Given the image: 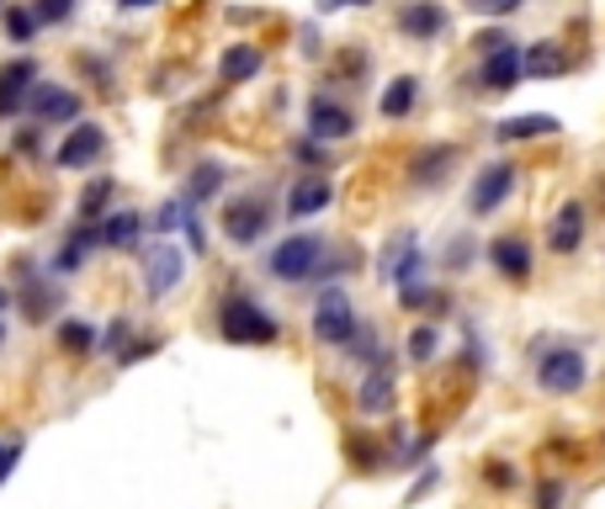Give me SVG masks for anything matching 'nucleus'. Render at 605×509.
Instances as JSON below:
<instances>
[{"label": "nucleus", "instance_id": "7", "mask_svg": "<svg viewBox=\"0 0 605 509\" xmlns=\"http://www.w3.org/2000/svg\"><path fill=\"white\" fill-rule=\"evenodd\" d=\"M356 133V112L335 96H314L308 101V138L314 144H335V138H351Z\"/></svg>", "mask_w": 605, "mask_h": 509}, {"label": "nucleus", "instance_id": "36", "mask_svg": "<svg viewBox=\"0 0 605 509\" xmlns=\"http://www.w3.org/2000/svg\"><path fill=\"white\" fill-rule=\"evenodd\" d=\"M122 340H128V318H118V324L107 329V340H101V346H107V351L118 355V351H122Z\"/></svg>", "mask_w": 605, "mask_h": 509}, {"label": "nucleus", "instance_id": "29", "mask_svg": "<svg viewBox=\"0 0 605 509\" xmlns=\"http://www.w3.org/2000/svg\"><path fill=\"white\" fill-rule=\"evenodd\" d=\"M22 308H27L33 324H38V318H53V314H59V292H53V287H27Z\"/></svg>", "mask_w": 605, "mask_h": 509}, {"label": "nucleus", "instance_id": "5", "mask_svg": "<svg viewBox=\"0 0 605 509\" xmlns=\"http://www.w3.org/2000/svg\"><path fill=\"white\" fill-rule=\"evenodd\" d=\"M181 276H186V255H181V244L160 239V244L144 255V287H149V298H155V303L170 298V292L181 287Z\"/></svg>", "mask_w": 605, "mask_h": 509}, {"label": "nucleus", "instance_id": "1", "mask_svg": "<svg viewBox=\"0 0 605 509\" xmlns=\"http://www.w3.org/2000/svg\"><path fill=\"white\" fill-rule=\"evenodd\" d=\"M218 329H223V340L229 346H277V318L266 314L250 292H229L223 303H218Z\"/></svg>", "mask_w": 605, "mask_h": 509}, {"label": "nucleus", "instance_id": "23", "mask_svg": "<svg viewBox=\"0 0 605 509\" xmlns=\"http://www.w3.org/2000/svg\"><path fill=\"white\" fill-rule=\"evenodd\" d=\"M96 346H101V340H96V324H85V318H64V324H59V351L90 355Z\"/></svg>", "mask_w": 605, "mask_h": 509}, {"label": "nucleus", "instance_id": "24", "mask_svg": "<svg viewBox=\"0 0 605 509\" xmlns=\"http://www.w3.org/2000/svg\"><path fill=\"white\" fill-rule=\"evenodd\" d=\"M218 186H223V165H197L192 170V181H186V207H197V202H207V196H218Z\"/></svg>", "mask_w": 605, "mask_h": 509}, {"label": "nucleus", "instance_id": "12", "mask_svg": "<svg viewBox=\"0 0 605 509\" xmlns=\"http://www.w3.org/2000/svg\"><path fill=\"white\" fill-rule=\"evenodd\" d=\"M479 85L484 90H516L521 85V48L516 43H505V48H494V53H484V70H479Z\"/></svg>", "mask_w": 605, "mask_h": 509}, {"label": "nucleus", "instance_id": "15", "mask_svg": "<svg viewBox=\"0 0 605 509\" xmlns=\"http://www.w3.org/2000/svg\"><path fill=\"white\" fill-rule=\"evenodd\" d=\"M399 33H409V38L431 43L446 33V11L436 5V0H409V5H399Z\"/></svg>", "mask_w": 605, "mask_h": 509}, {"label": "nucleus", "instance_id": "17", "mask_svg": "<svg viewBox=\"0 0 605 509\" xmlns=\"http://www.w3.org/2000/svg\"><path fill=\"white\" fill-rule=\"evenodd\" d=\"M394 398H399V383H394V372H388V361H383V366L366 372V383L356 388V409H362V414H388Z\"/></svg>", "mask_w": 605, "mask_h": 509}, {"label": "nucleus", "instance_id": "18", "mask_svg": "<svg viewBox=\"0 0 605 509\" xmlns=\"http://www.w3.org/2000/svg\"><path fill=\"white\" fill-rule=\"evenodd\" d=\"M261 64H266V53L255 43H229L218 59V75H223V85H244V80L261 75Z\"/></svg>", "mask_w": 605, "mask_h": 509}, {"label": "nucleus", "instance_id": "19", "mask_svg": "<svg viewBox=\"0 0 605 509\" xmlns=\"http://www.w3.org/2000/svg\"><path fill=\"white\" fill-rule=\"evenodd\" d=\"M579 244H584V207L568 202V207H558V218H553V229H547V250H553V255H573Z\"/></svg>", "mask_w": 605, "mask_h": 509}, {"label": "nucleus", "instance_id": "22", "mask_svg": "<svg viewBox=\"0 0 605 509\" xmlns=\"http://www.w3.org/2000/svg\"><path fill=\"white\" fill-rule=\"evenodd\" d=\"M414 96H420V80L414 75H399L388 90H383V118L388 122H399V118H409L414 112Z\"/></svg>", "mask_w": 605, "mask_h": 509}, {"label": "nucleus", "instance_id": "16", "mask_svg": "<svg viewBox=\"0 0 605 509\" xmlns=\"http://www.w3.org/2000/svg\"><path fill=\"white\" fill-rule=\"evenodd\" d=\"M138 234H144V213H133V207H118L96 223V244H107V250H133Z\"/></svg>", "mask_w": 605, "mask_h": 509}, {"label": "nucleus", "instance_id": "34", "mask_svg": "<svg viewBox=\"0 0 605 509\" xmlns=\"http://www.w3.org/2000/svg\"><path fill=\"white\" fill-rule=\"evenodd\" d=\"M473 11H484V16H510V11H521V0H468Z\"/></svg>", "mask_w": 605, "mask_h": 509}, {"label": "nucleus", "instance_id": "10", "mask_svg": "<svg viewBox=\"0 0 605 509\" xmlns=\"http://www.w3.org/2000/svg\"><path fill=\"white\" fill-rule=\"evenodd\" d=\"M27 107H33L38 122H75L81 118V96H75L70 85H53V80H38V85H33Z\"/></svg>", "mask_w": 605, "mask_h": 509}, {"label": "nucleus", "instance_id": "6", "mask_svg": "<svg viewBox=\"0 0 605 509\" xmlns=\"http://www.w3.org/2000/svg\"><path fill=\"white\" fill-rule=\"evenodd\" d=\"M266 229H271L266 196H240V202L223 207V234H229V244H255Z\"/></svg>", "mask_w": 605, "mask_h": 509}, {"label": "nucleus", "instance_id": "9", "mask_svg": "<svg viewBox=\"0 0 605 509\" xmlns=\"http://www.w3.org/2000/svg\"><path fill=\"white\" fill-rule=\"evenodd\" d=\"M510 192H516V165H505V159H499V165H484L479 181H473V192H468V213L484 218V213H494Z\"/></svg>", "mask_w": 605, "mask_h": 509}, {"label": "nucleus", "instance_id": "40", "mask_svg": "<svg viewBox=\"0 0 605 509\" xmlns=\"http://www.w3.org/2000/svg\"><path fill=\"white\" fill-rule=\"evenodd\" d=\"M0 346H5V324H0Z\"/></svg>", "mask_w": 605, "mask_h": 509}, {"label": "nucleus", "instance_id": "33", "mask_svg": "<svg viewBox=\"0 0 605 509\" xmlns=\"http://www.w3.org/2000/svg\"><path fill=\"white\" fill-rule=\"evenodd\" d=\"M536 509H564V477H542L536 483Z\"/></svg>", "mask_w": 605, "mask_h": 509}, {"label": "nucleus", "instance_id": "35", "mask_svg": "<svg viewBox=\"0 0 605 509\" xmlns=\"http://www.w3.org/2000/svg\"><path fill=\"white\" fill-rule=\"evenodd\" d=\"M488 483H494V488H516L521 477H516V468H510V462H488Z\"/></svg>", "mask_w": 605, "mask_h": 509}, {"label": "nucleus", "instance_id": "4", "mask_svg": "<svg viewBox=\"0 0 605 509\" xmlns=\"http://www.w3.org/2000/svg\"><path fill=\"white\" fill-rule=\"evenodd\" d=\"M584 377H590V366H584V351H573V346H553V351H542L536 361V388L542 392H579L584 388Z\"/></svg>", "mask_w": 605, "mask_h": 509}, {"label": "nucleus", "instance_id": "14", "mask_svg": "<svg viewBox=\"0 0 605 509\" xmlns=\"http://www.w3.org/2000/svg\"><path fill=\"white\" fill-rule=\"evenodd\" d=\"M488 266L505 276V281H525L531 276V244L521 234H499L488 244Z\"/></svg>", "mask_w": 605, "mask_h": 509}, {"label": "nucleus", "instance_id": "31", "mask_svg": "<svg viewBox=\"0 0 605 509\" xmlns=\"http://www.w3.org/2000/svg\"><path fill=\"white\" fill-rule=\"evenodd\" d=\"M399 303H403V308H431V314H446V298H441V292H425V287H403Z\"/></svg>", "mask_w": 605, "mask_h": 509}, {"label": "nucleus", "instance_id": "30", "mask_svg": "<svg viewBox=\"0 0 605 509\" xmlns=\"http://www.w3.org/2000/svg\"><path fill=\"white\" fill-rule=\"evenodd\" d=\"M33 16H38V27H59L75 16V0H33Z\"/></svg>", "mask_w": 605, "mask_h": 509}, {"label": "nucleus", "instance_id": "37", "mask_svg": "<svg viewBox=\"0 0 605 509\" xmlns=\"http://www.w3.org/2000/svg\"><path fill=\"white\" fill-rule=\"evenodd\" d=\"M324 11H346V5H372V0H319Z\"/></svg>", "mask_w": 605, "mask_h": 509}, {"label": "nucleus", "instance_id": "20", "mask_svg": "<svg viewBox=\"0 0 605 509\" xmlns=\"http://www.w3.org/2000/svg\"><path fill=\"white\" fill-rule=\"evenodd\" d=\"M568 70V53L558 43H525L521 48V75H564Z\"/></svg>", "mask_w": 605, "mask_h": 509}, {"label": "nucleus", "instance_id": "8", "mask_svg": "<svg viewBox=\"0 0 605 509\" xmlns=\"http://www.w3.org/2000/svg\"><path fill=\"white\" fill-rule=\"evenodd\" d=\"M107 155V128L101 122H81V128H70V138L59 144V170H90L96 159Z\"/></svg>", "mask_w": 605, "mask_h": 509}, {"label": "nucleus", "instance_id": "28", "mask_svg": "<svg viewBox=\"0 0 605 509\" xmlns=\"http://www.w3.org/2000/svg\"><path fill=\"white\" fill-rule=\"evenodd\" d=\"M107 196H112V181H107V175L85 186V192H81V223H101V207H107Z\"/></svg>", "mask_w": 605, "mask_h": 509}, {"label": "nucleus", "instance_id": "25", "mask_svg": "<svg viewBox=\"0 0 605 509\" xmlns=\"http://www.w3.org/2000/svg\"><path fill=\"white\" fill-rule=\"evenodd\" d=\"M0 22H5V38L11 43L38 38V16H33V5H0Z\"/></svg>", "mask_w": 605, "mask_h": 509}, {"label": "nucleus", "instance_id": "11", "mask_svg": "<svg viewBox=\"0 0 605 509\" xmlns=\"http://www.w3.org/2000/svg\"><path fill=\"white\" fill-rule=\"evenodd\" d=\"M33 85H38V64H33V59H11V64H0V118H16V112L27 107Z\"/></svg>", "mask_w": 605, "mask_h": 509}, {"label": "nucleus", "instance_id": "21", "mask_svg": "<svg viewBox=\"0 0 605 509\" xmlns=\"http://www.w3.org/2000/svg\"><path fill=\"white\" fill-rule=\"evenodd\" d=\"M499 144H521V138H547V133H558V118H547V112H525V118H505L499 128Z\"/></svg>", "mask_w": 605, "mask_h": 509}, {"label": "nucleus", "instance_id": "2", "mask_svg": "<svg viewBox=\"0 0 605 509\" xmlns=\"http://www.w3.org/2000/svg\"><path fill=\"white\" fill-rule=\"evenodd\" d=\"M266 271L277 281H308V276L324 271V239L319 234H292L282 244H271L266 255Z\"/></svg>", "mask_w": 605, "mask_h": 509}, {"label": "nucleus", "instance_id": "26", "mask_svg": "<svg viewBox=\"0 0 605 509\" xmlns=\"http://www.w3.org/2000/svg\"><path fill=\"white\" fill-rule=\"evenodd\" d=\"M457 159V149H431V155L414 159V186H431V181H446V165Z\"/></svg>", "mask_w": 605, "mask_h": 509}, {"label": "nucleus", "instance_id": "39", "mask_svg": "<svg viewBox=\"0 0 605 509\" xmlns=\"http://www.w3.org/2000/svg\"><path fill=\"white\" fill-rule=\"evenodd\" d=\"M5 303H11V292H5V287H0V308H5Z\"/></svg>", "mask_w": 605, "mask_h": 509}, {"label": "nucleus", "instance_id": "32", "mask_svg": "<svg viewBox=\"0 0 605 509\" xmlns=\"http://www.w3.org/2000/svg\"><path fill=\"white\" fill-rule=\"evenodd\" d=\"M22 451H27V440H22V435H0V483L11 477L16 462H22Z\"/></svg>", "mask_w": 605, "mask_h": 509}, {"label": "nucleus", "instance_id": "38", "mask_svg": "<svg viewBox=\"0 0 605 509\" xmlns=\"http://www.w3.org/2000/svg\"><path fill=\"white\" fill-rule=\"evenodd\" d=\"M122 5H133V11H144V5H155V0H122Z\"/></svg>", "mask_w": 605, "mask_h": 509}, {"label": "nucleus", "instance_id": "13", "mask_svg": "<svg viewBox=\"0 0 605 509\" xmlns=\"http://www.w3.org/2000/svg\"><path fill=\"white\" fill-rule=\"evenodd\" d=\"M329 196H335V186H329V175H319V170H308L292 192H287V218H314V213H324L329 207Z\"/></svg>", "mask_w": 605, "mask_h": 509}, {"label": "nucleus", "instance_id": "27", "mask_svg": "<svg viewBox=\"0 0 605 509\" xmlns=\"http://www.w3.org/2000/svg\"><path fill=\"white\" fill-rule=\"evenodd\" d=\"M436 351H441V329L436 324H420V329H409V361H436Z\"/></svg>", "mask_w": 605, "mask_h": 509}, {"label": "nucleus", "instance_id": "3", "mask_svg": "<svg viewBox=\"0 0 605 509\" xmlns=\"http://www.w3.org/2000/svg\"><path fill=\"white\" fill-rule=\"evenodd\" d=\"M356 335V303L340 287H324L314 298V340L319 346H351Z\"/></svg>", "mask_w": 605, "mask_h": 509}]
</instances>
